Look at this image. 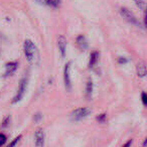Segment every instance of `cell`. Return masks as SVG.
<instances>
[{"label":"cell","instance_id":"obj_1","mask_svg":"<svg viewBox=\"0 0 147 147\" xmlns=\"http://www.w3.org/2000/svg\"><path fill=\"white\" fill-rule=\"evenodd\" d=\"M23 49H24V55L26 57L27 61L31 65H37L39 61V53L36 45L29 39H26L23 45Z\"/></svg>","mask_w":147,"mask_h":147},{"label":"cell","instance_id":"obj_2","mask_svg":"<svg viewBox=\"0 0 147 147\" xmlns=\"http://www.w3.org/2000/svg\"><path fill=\"white\" fill-rule=\"evenodd\" d=\"M119 13H120L121 16H122L125 20L130 22L131 24H134V25H136V26H140L139 20L136 18V16H135L129 9L125 8V7H121V8H119Z\"/></svg>","mask_w":147,"mask_h":147},{"label":"cell","instance_id":"obj_3","mask_svg":"<svg viewBox=\"0 0 147 147\" xmlns=\"http://www.w3.org/2000/svg\"><path fill=\"white\" fill-rule=\"evenodd\" d=\"M92 113V110L89 108H79L76 109L71 113V119L74 121H80L82 119H85Z\"/></svg>","mask_w":147,"mask_h":147},{"label":"cell","instance_id":"obj_4","mask_svg":"<svg viewBox=\"0 0 147 147\" xmlns=\"http://www.w3.org/2000/svg\"><path fill=\"white\" fill-rule=\"evenodd\" d=\"M26 87H27V79H26V77H24V78L20 81L18 90H17V94L15 95V97L13 98L12 103H17L22 99V97L24 96V94H25V91H26Z\"/></svg>","mask_w":147,"mask_h":147},{"label":"cell","instance_id":"obj_5","mask_svg":"<svg viewBox=\"0 0 147 147\" xmlns=\"http://www.w3.org/2000/svg\"><path fill=\"white\" fill-rule=\"evenodd\" d=\"M71 65V63H67L65 67V71H63V81H65V89H67V91H71V76H69Z\"/></svg>","mask_w":147,"mask_h":147},{"label":"cell","instance_id":"obj_6","mask_svg":"<svg viewBox=\"0 0 147 147\" xmlns=\"http://www.w3.org/2000/svg\"><path fill=\"white\" fill-rule=\"evenodd\" d=\"M57 47H59V53H61V57H65V51H67V39L63 35H59L57 38Z\"/></svg>","mask_w":147,"mask_h":147},{"label":"cell","instance_id":"obj_7","mask_svg":"<svg viewBox=\"0 0 147 147\" xmlns=\"http://www.w3.org/2000/svg\"><path fill=\"white\" fill-rule=\"evenodd\" d=\"M35 137V145L37 147H40L45 145V132L42 129H37L34 134Z\"/></svg>","mask_w":147,"mask_h":147},{"label":"cell","instance_id":"obj_8","mask_svg":"<svg viewBox=\"0 0 147 147\" xmlns=\"http://www.w3.org/2000/svg\"><path fill=\"white\" fill-rule=\"evenodd\" d=\"M18 63L16 61H10V63H6V71H5V76H10L16 71Z\"/></svg>","mask_w":147,"mask_h":147},{"label":"cell","instance_id":"obj_9","mask_svg":"<svg viewBox=\"0 0 147 147\" xmlns=\"http://www.w3.org/2000/svg\"><path fill=\"white\" fill-rule=\"evenodd\" d=\"M93 96V81L89 79L86 85V97L88 100H91Z\"/></svg>","mask_w":147,"mask_h":147},{"label":"cell","instance_id":"obj_10","mask_svg":"<svg viewBox=\"0 0 147 147\" xmlns=\"http://www.w3.org/2000/svg\"><path fill=\"white\" fill-rule=\"evenodd\" d=\"M137 75L140 78H144L146 76V65H145L144 63H139L137 65Z\"/></svg>","mask_w":147,"mask_h":147},{"label":"cell","instance_id":"obj_11","mask_svg":"<svg viewBox=\"0 0 147 147\" xmlns=\"http://www.w3.org/2000/svg\"><path fill=\"white\" fill-rule=\"evenodd\" d=\"M77 45H78V47H80L81 49H86L87 47H88V43H87V39L85 36H83V35H80V36L77 38Z\"/></svg>","mask_w":147,"mask_h":147},{"label":"cell","instance_id":"obj_12","mask_svg":"<svg viewBox=\"0 0 147 147\" xmlns=\"http://www.w3.org/2000/svg\"><path fill=\"white\" fill-rule=\"evenodd\" d=\"M98 59H99V55L97 51H94V53H92V55H91L90 57V67H94V65L97 63V61H98Z\"/></svg>","mask_w":147,"mask_h":147},{"label":"cell","instance_id":"obj_13","mask_svg":"<svg viewBox=\"0 0 147 147\" xmlns=\"http://www.w3.org/2000/svg\"><path fill=\"white\" fill-rule=\"evenodd\" d=\"M135 2V4L137 5V6L139 7V9H141V10L143 11V12H145V8H146V4H145V2L143 1V0H133Z\"/></svg>","mask_w":147,"mask_h":147},{"label":"cell","instance_id":"obj_14","mask_svg":"<svg viewBox=\"0 0 147 147\" xmlns=\"http://www.w3.org/2000/svg\"><path fill=\"white\" fill-rule=\"evenodd\" d=\"M45 3H47V4H49V6L51 7H57L59 5V3H61V0H45Z\"/></svg>","mask_w":147,"mask_h":147},{"label":"cell","instance_id":"obj_15","mask_svg":"<svg viewBox=\"0 0 147 147\" xmlns=\"http://www.w3.org/2000/svg\"><path fill=\"white\" fill-rule=\"evenodd\" d=\"M5 142H6V136H5L4 134H1V133H0V146L4 144Z\"/></svg>","mask_w":147,"mask_h":147},{"label":"cell","instance_id":"obj_16","mask_svg":"<svg viewBox=\"0 0 147 147\" xmlns=\"http://www.w3.org/2000/svg\"><path fill=\"white\" fill-rule=\"evenodd\" d=\"M141 97H142V99H141V100H142L143 105H144V106H146V104H147V98H146V94H145V93H142V94H141Z\"/></svg>","mask_w":147,"mask_h":147},{"label":"cell","instance_id":"obj_17","mask_svg":"<svg viewBox=\"0 0 147 147\" xmlns=\"http://www.w3.org/2000/svg\"><path fill=\"white\" fill-rule=\"evenodd\" d=\"M105 118H106V115H105V114H102L100 117H98V118H97V120L100 121V122H102V123H103V122H105Z\"/></svg>","mask_w":147,"mask_h":147},{"label":"cell","instance_id":"obj_18","mask_svg":"<svg viewBox=\"0 0 147 147\" xmlns=\"http://www.w3.org/2000/svg\"><path fill=\"white\" fill-rule=\"evenodd\" d=\"M21 138V136H18V137H16V138H15V140L14 141H13V142L12 143H11V146H13V145H15V144H16V143L17 142H18V141H19V139H20Z\"/></svg>","mask_w":147,"mask_h":147},{"label":"cell","instance_id":"obj_19","mask_svg":"<svg viewBox=\"0 0 147 147\" xmlns=\"http://www.w3.org/2000/svg\"><path fill=\"white\" fill-rule=\"evenodd\" d=\"M37 2H39V3H45V0H36Z\"/></svg>","mask_w":147,"mask_h":147}]
</instances>
